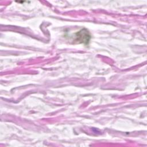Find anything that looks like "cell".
<instances>
[{
    "instance_id": "1",
    "label": "cell",
    "mask_w": 147,
    "mask_h": 147,
    "mask_svg": "<svg viewBox=\"0 0 147 147\" xmlns=\"http://www.w3.org/2000/svg\"><path fill=\"white\" fill-rule=\"evenodd\" d=\"M91 34L88 29L83 28L74 34V41L79 44L88 45L91 39Z\"/></svg>"
}]
</instances>
